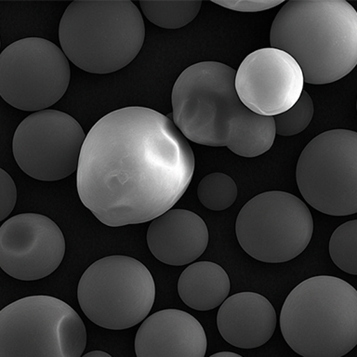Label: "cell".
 Returning a JSON list of instances; mask_svg holds the SVG:
<instances>
[{
  "instance_id": "1",
  "label": "cell",
  "mask_w": 357,
  "mask_h": 357,
  "mask_svg": "<svg viewBox=\"0 0 357 357\" xmlns=\"http://www.w3.org/2000/svg\"><path fill=\"white\" fill-rule=\"evenodd\" d=\"M195 153L172 119L153 109L111 112L86 134L77 169L83 205L110 227L172 209L188 189Z\"/></svg>"
},
{
  "instance_id": "2",
  "label": "cell",
  "mask_w": 357,
  "mask_h": 357,
  "mask_svg": "<svg viewBox=\"0 0 357 357\" xmlns=\"http://www.w3.org/2000/svg\"><path fill=\"white\" fill-rule=\"evenodd\" d=\"M236 73L218 61L187 67L173 86V123L195 144L227 147L243 158H256L273 146L275 121L243 105L234 86Z\"/></svg>"
},
{
  "instance_id": "3",
  "label": "cell",
  "mask_w": 357,
  "mask_h": 357,
  "mask_svg": "<svg viewBox=\"0 0 357 357\" xmlns=\"http://www.w3.org/2000/svg\"><path fill=\"white\" fill-rule=\"evenodd\" d=\"M270 44L297 61L304 82H336L356 66V10L344 0L287 2L273 20Z\"/></svg>"
},
{
  "instance_id": "4",
  "label": "cell",
  "mask_w": 357,
  "mask_h": 357,
  "mask_svg": "<svg viewBox=\"0 0 357 357\" xmlns=\"http://www.w3.org/2000/svg\"><path fill=\"white\" fill-rule=\"evenodd\" d=\"M287 345L303 357H342L357 344V291L331 275L295 287L280 312Z\"/></svg>"
},
{
  "instance_id": "5",
  "label": "cell",
  "mask_w": 357,
  "mask_h": 357,
  "mask_svg": "<svg viewBox=\"0 0 357 357\" xmlns=\"http://www.w3.org/2000/svg\"><path fill=\"white\" fill-rule=\"evenodd\" d=\"M141 11L126 1H74L59 24L61 50L78 68L96 75L119 71L144 46Z\"/></svg>"
},
{
  "instance_id": "6",
  "label": "cell",
  "mask_w": 357,
  "mask_h": 357,
  "mask_svg": "<svg viewBox=\"0 0 357 357\" xmlns=\"http://www.w3.org/2000/svg\"><path fill=\"white\" fill-rule=\"evenodd\" d=\"M85 324L64 301L30 296L0 311V357H81Z\"/></svg>"
},
{
  "instance_id": "7",
  "label": "cell",
  "mask_w": 357,
  "mask_h": 357,
  "mask_svg": "<svg viewBox=\"0 0 357 357\" xmlns=\"http://www.w3.org/2000/svg\"><path fill=\"white\" fill-rule=\"evenodd\" d=\"M155 298L149 270L128 256L98 259L84 272L77 287L78 303L86 317L112 331L138 325L149 314Z\"/></svg>"
},
{
  "instance_id": "8",
  "label": "cell",
  "mask_w": 357,
  "mask_h": 357,
  "mask_svg": "<svg viewBox=\"0 0 357 357\" xmlns=\"http://www.w3.org/2000/svg\"><path fill=\"white\" fill-rule=\"evenodd\" d=\"M236 234L253 259L281 264L301 255L311 242L314 220L303 201L283 191L261 192L240 211Z\"/></svg>"
},
{
  "instance_id": "9",
  "label": "cell",
  "mask_w": 357,
  "mask_h": 357,
  "mask_svg": "<svg viewBox=\"0 0 357 357\" xmlns=\"http://www.w3.org/2000/svg\"><path fill=\"white\" fill-rule=\"evenodd\" d=\"M298 190L306 202L329 216L357 212V133L325 131L301 152L296 169Z\"/></svg>"
},
{
  "instance_id": "10",
  "label": "cell",
  "mask_w": 357,
  "mask_h": 357,
  "mask_svg": "<svg viewBox=\"0 0 357 357\" xmlns=\"http://www.w3.org/2000/svg\"><path fill=\"white\" fill-rule=\"evenodd\" d=\"M68 59L54 43L25 38L0 53V97L19 110H46L68 89Z\"/></svg>"
},
{
  "instance_id": "11",
  "label": "cell",
  "mask_w": 357,
  "mask_h": 357,
  "mask_svg": "<svg viewBox=\"0 0 357 357\" xmlns=\"http://www.w3.org/2000/svg\"><path fill=\"white\" fill-rule=\"evenodd\" d=\"M85 138L79 123L69 114L50 109L35 112L14 133V159L36 180H63L77 172Z\"/></svg>"
},
{
  "instance_id": "12",
  "label": "cell",
  "mask_w": 357,
  "mask_h": 357,
  "mask_svg": "<svg viewBox=\"0 0 357 357\" xmlns=\"http://www.w3.org/2000/svg\"><path fill=\"white\" fill-rule=\"evenodd\" d=\"M64 253L63 231L45 215L18 214L0 227V268L11 278H47L60 266Z\"/></svg>"
},
{
  "instance_id": "13",
  "label": "cell",
  "mask_w": 357,
  "mask_h": 357,
  "mask_svg": "<svg viewBox=\"0 0 357 357\" xmlns=\"http://www.w3.org/2000/svg\"><path fill=\"white\" fill-rule=\"evenodd\" d=\"M303 71L283 50L264 47L251 52L236 73L234 86L251 112L273 117L291 108L303 91Z\"/></svg>"
},
{
  "instance_id": "14",
  "label": "cell",
  "mask_w": 357,
  "mask_h": 357,
  "mask_svg": "<svg viewBox=\"0 0 357 357\" xmlns=\"http://www.w3.org/2000/svg\"><path fill=\"white\" fill-rule=\"evenodd\" d=\"M206 332L188 312L166 309L145 318L137 331V357H205Z\"/></svg>"
},
{
  "instance_id": "15",
  "label": "cell",
  "mask_w": 357,
  "mask_h": 357,
  "mask_svg": "<svg viewBox=\"0 0 357 357\" xmlns=\"http://www.w3.org/2000/svg\"><path fill=\"white\" fill-rule=\"evenodd\" d=\"M155 259L172 266L192 264L208 248V226L200 216L186 209H169L152 220L146 236Z\"/></svg>"
},
{
  "instance_id": "16",
  "label": "cell",
  "mask_w": 357,
  "mask_h": 357,
  "mask_svg": "<svg viewBox=\"0 0 357 357\" xmlns=\"http://www.w3.org/2000/svg\"><path fill=\"white\" fill-rule=\"evenodd\" d=\"M276 312L264 296L240 292L226 298L217 314L223 340L240 349H255L269 342L276 328Z\"/></svg>"
},
{
  "instance_id": "17",
  "label": "cell",
  "mask_w": 357,
  "mask_h": 357,
  "mask_svg": "<svg viewBox=\"0 0 357 357\" xmlns=\"http://www.w3.org/2000/svg\"><path fill=\"white\" fill-rule=\"evenodd\" d=\"M231 281L220 265L212 261L190 264L178 281L181 301L197 311H209L222 305L228 298Z\"/></svg>"
},
{
  "instance_id": "18",
  "label": "cell",
  "mask_w": 357,
  "mask_h": 357,
  "mask_svg": "<svg viewBox=\"0 0 357 357\" xmlns=\"http://www.w3.org/2000/svg\"><path fill=\"white\" fill-rule=\"evenodd\" d=\"M139 5L152 24L175 30L186 26L197 18L202 1H141Z\"/></svg>"
},
{
  "instance_id": "19",
  "label": "cell",
  "mask_w": 357,
  "mask_h": 357,
  "mask_svg": "<svg viewBox=\"0 0 357 357\" xmlns=\"http://www.w3.org/2000/svg\"><path fill=\"white\" fill-rule=\"evenodd\" d=\"M237 195L236 181L222 172L205 176L197 187L198 199L205 208L213 211L230 208L236 202Z\"/></svg>"
},
{
  "instance_id": "20",
  "label": "cell",
  "mask_w": 357,
  "mask_h": 357,
  "mask_svg": "<svg viewBox=\"0 0 357 357\" xmlns=\"http://www.w3.org/2000/svg\"><path fill=\"white\" fill-rule=\"evenodd\" d=\"M357 220L340 225L329 241V255L332 261L343 272L357 275Z\"/></svg>"
},
{
  "instance_id": "21",
  "label": "cell",
  "mask_w": 357,
  "mask_h": 357,
  "mask_svg": "<svg viewBox=\"0 0 357 357\" xmlns=\"http://www.w3.org/2000/svg\"><path fill=\"white\" fill-rule=\"evenodd\" d=\"M314 113V102L308 92L303 91L291 108L273 116L275 133L280 136H294L303 132L311 123Z\"/></svg>"
},
{
  "instance_id": "22",
  "label": "cell",
  "mask_w": 357,
  "mask_h": 357,
  "mask_svg": "<svg viewBox=\"0 0 357 357\" xmlns=\"http://www.w3.org/2000/svg\"><path fill=\"white\" fill-rule=\"evenodd\" d=\"M17 202V188L13 178L0 167V222L10 216Z\"/></svg>"
},
{
  "instance_id": "23",
  "label": "cell",
  "mask_w": 357,
  "mask_h": 357,
  "mask_svg": "<svg viewBox=\"0 0 357 357\" xmlns=\"http://www.w3.org/2000/svg\"><path fill=\"white\" fill-rule=\"evenodd\" d=\"M214 4L228 10L241 11V13H258L270 10L283 4V1H213Z\"/></svg>"
},
{
  "instance_id": "24",
  "label": "cell",
  "mask_w": 357,
  "mask_h": 357,
  "mask_svg": "<svg viewBox=\"0 0 357 357\" xmlns=\"http://www.w3.org/2000/svg\"><path fill=\"white\" fill-rule=\"evenodd\" d=\"M81 357H113L110 354L102 351H92L89 353L81 356Z\"/></svg>"
},
{
  "instance_id": "25",
  "label": "cell",
  "mask_w": 357,
  "mask_h": 357,
  "mask_svg": "<svg viewBox=\"0 0 357 357\" xmlns=\"http://www.w3.org/2000/svg\"><path fill=\"white\" fill-rule=\"evenodd\" d=\"M209 357H243L238 354L231 353V351H220V353L212 354Z\"/></svg>"
},
{
  "instance_id": "26",
  "label": "cell",
  "mask_w": 357,
  "mask_h": 357,
  "mask_svg": "<svg viewBox=\"0 0 357 357\" xmlns=\"http://www.w3.org/2000/svg\"><path fill=\"white\" fill-rule=\"evenodd\" d=\"M0 47H1V40H0Z\"/></svg>"
}]
</instances>
